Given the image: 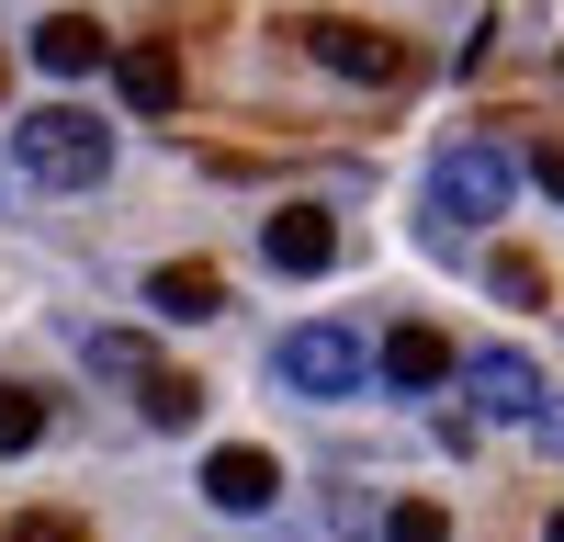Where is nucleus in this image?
Segmentation results:
<instances>
[{
	"mask_svg": "<svg viewBox=\"0 0 564 542\" xmlns=\"http://www.w3.org/2000/svg\"><path fill=\"white\" fill-rule=\"evenodd\" d=\"M12 170L34 193H90L113 170V124L79 102H34V113H12Z\"/></svg>",
	"mask_w": 564,
	"mask_h": 542,
	"instance_id": "1",
	"label": "nucleus"
},
{
	"mask_svg": "<svg viewBox=\"0 0 564 542\" xmlns=\"http://www.w3.org/2000/svg\"><path fill=\"white\" fill-rule=\"evenodd\" d=\"M271 373L294 384V395H361V384H372V350H361L350 328H327V316H316V328H282Z\"/></svg>",
	"mask_w": 564,
	"mask_h": 542,
	"instance_id": "2",
	"label": "nucleus"
},
{
	"mask_svg": "<svg viewBox=\"0 0 564 542\" xmlns=\"http://www.w3.org/2000/svg\"><path fill=\"white\" fill-rule=\"evenodd\" d=\"M305 57L316 68H339V79H372V90H395L406 79V45L384 23H305Z\"/></svg>",
	"mask_w": 564,
	"mask_h": 542,
	"instance_id": "3",
	"label": "nucleus"
},
{
	"mask_svg": "<svg viewBox=\"0 0 564 542\" xmlns=\"http://www.w3.org/2000/svg\"><path fill=\"white\" fill-rule=\"evenodd\" d=\"M430 204L463 215V226H486V215L508 204V148H486V136H475V148H452V159L430 170Z\"/></svg>",
	"mask_w": 564,
	"mask_h": 542,
	"instance_id": "4",
	"label": "nucleus"
},
{
	"mask_svg": "<svg viewBox=\"0 0 564 542\" xmlns=\"http://www.w3.org/2000/svg\"><path fill=\"white\" fill-rule=\"evenodd\" d=\"M452 361H463V350H452V339L430 328V316H406V328H384V350H372V373H384L395 395H441V384H452Z\"/></svg>",
	"mask_w": 564,
	"mask_h": 542,
	"instance_id": "5",
	"label": "nucleus"
},
{
	"mask_svg": "<svg viewBox=\"0 0 564 542\" xmlns=\"http://www.w3.org/2000/svg\"><path fill=\"white\" fill-rule=\"evenodd\" d=\"M452 384L475 395V419H520V406L542 395V373H531V350H463V361H452Z\"/></svg>",
	"mask_w": 564,
	"mask_h": 542,
	"instance_id": "6",
	"label": "nucleus"
},
{
	"mask_svg": "<svg viewBox=\"0 0 564 542\" xmlns=\"http://www.w3.org/2000/svg\"><path fill=\"white\" fill-rule=\"evenodd\" d=\"M204 497H215L226 520H260L271 497H282V464H271V452H249V441H226L215 464H204Z\"/></svg>",
	"mask_w": 564,
	"mask_h": 542,
	"instance_id": "7",
	"label": "nucleus"
},
{
	"mask_svg": "<svg viewBox=\"0 0 564 542\" xmlns=\"http://www.w3.org/2000/svg\"><path fill=\"white\" fill-rule=\"evenodd\" d=\"M260 260L271 271H327L339 260V226H327L316 204H282V215H260Z\"/></svg>",
	"mask_w": 564,
	"mask_h": 542,
	"instance_id": "8",
	"label": "nucleus"
},
{
	"mask_svg": "<svg viewBox=\"0 0 564 542\" xmlns=\"http://www.w3.org/2000/svg\"><path fill=\"white\" fill-rule=\"evenodd\" d=\"M102 57H113V34L90 23V12H45V23H34V68H45V79H90Z\"/></svg>",
	"mask_w": 564,
	"mask_h": 542,
	"instance_id": "9",
	"label": "nucleus"
},
{
	"mask_svg": "<svg viewBox=\"0 0 564 542\" xmlns=\"http://www.w3.org/2000/svg\"><path fill=\"white\" fill-rule=\"evenodd\" d=\"M148 305L170 316V328H204V316L226 305V271H204V260H170V271H148Z\"/></svg>",
	"mask_w": 564,
	"mask_h": 542,
	"instance_id": "10",
	"label": "nucleus"
},
{
	"mask_svg": "<svg viewBox=\"0 0 564 542\" xmlns=\"http://www.w3.org/2000/svg\"><path fill=\"white\" fill-rule=\"evenodd\" d=\"M113 90L135 113H170L181 102V57H170V45H113Z\"/></svg>",
	"mask_w": 564,
	"mask_h": 542,
	"instance_id": "11",
	"label": "nucleus"
},
{
	"mask_svg": "<svg viewBox=\"0 0 564 542\" xmlns=\"http://www.w3.org/2000/svg\"><path fill=\"white\" fill-rule=\"evenodd\" d=\"M135 406H148V430H193V419H204V384L148 361V373H135Z\"/></svg>",
	"mask_w": 564,
	"mask_h": 542,
	"instance_id": "12",
	"label": "nucleus"
},
{
	"mask_svg": "<svg viewBox=\"0 0 564 542\" xmlns=\"http://www.w3.org/2000/svg\"><path fill=\"white\" fill-rule=\"evenodd\" d=\"M45 441V395L34 384H0V452H34Z\"/></svg>",
	"mask_w": 564,
	"mask_h": 542,
	"instance_id": "13",
	"label": "nucleus"
},
{
	"mask_svg": "<svg viewBox=\"0 0 564 542\" xmlns=\"http://www.w3.org/2000/svg\"><path fill=\"white\" fill-rule=\"evenodd\" d=\"M384 542H452V509H441V497H395V509H384Z\"/></svg>",
	"mask_w": 564,
	"mask_h": 542,
	"instance_id": "14",
	"label": "nucleus"
},
{
	"mask_svg": "<svg viewBox=\"0 0 564 542\" xmlns=\"http://www.w3.org/2000/svg\"><path fill=\"white\" fill-rule=\"evenodd\" d=\"M79 350H90V373H124V384L148 373V339H124V328H90Z\"/></svg>",
	"mask_w": 564,
	"mask_h": 542,
	"instance_id": "15",
	"label": "nucleus"
},
{
	"mask_svg": "<svg viewBox=\"0 0 564 542\" xmlns=\"http://www.w3.org/2000/svg\"><path fill=\"white\" fill-rule=\"evenodd\" d=\"M486 283H497L508 305H542V260H520V249H497V260H486Z\"/></svg>",
	"mask_w": 564,
	"mask_h": 542,
	"instance_id": "16",
	"label": "nucleus"
},
{
	"mask_svg": "<svg viewBox=\"0 0 564 542\" xmlns=\"http://www.w3.org/2000/svg\"><path fill=\"white\" fill-rule=\"evenodd\" d=\"M0 542H79V520H68V509H23Z\"/></svg>",
	"mask_w": 564,
	"mask_h": 542,
	"instance_id": "17",
	"label": "nucleus"
},
{
	"mask_svg": "<svg viewBox=\"0 0 564 542\" xmlns=\"http://www.w3.org/2000/svg\"><path fill=\"white\" fill-rule=\"evenodd\" d=\"M520 430H531V452H564V406H542V395H531V406H520Z\"/></svg>",
	"mask_w": 564,
	"mask_h": 542,
	"instance_id": "18",
	"label": "nucleus"
},
{
	"mask_svg": "<svg viewBox=\"0 0 564 542\" xmlns=\"http://www.w3.org/2000/svg\"><path fill=\"white\" fill-rule=\"evenodd\" d=\"M531 181H542V193L564 204V136H542V148H531Z\"/></svg>",
	"mask_w": 564,
	"mask_h": 542,
	"instance_id": "19",
	"label": "nucleus"
},
{
	"mask_svg": "<svg viewBox=\"0 0 564 542\" xmlns=\"http://www.w3.org/2000/svg\"><path fill=\"white\" fill-rule=\"evenodd\" d=\"M542 542H564V509H553V520H542Z\"/></svg>",
	"mask_w": 564,
	"mask_h": 542,
	"instance_id": "20",
	"label": "nucleus"
}]
</instances>
